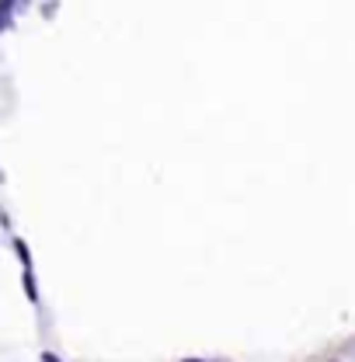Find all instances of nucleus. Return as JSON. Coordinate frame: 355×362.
<instances>
[{"label": "nucleus", "instance_id": "f257e3e1", "mask_svg": "<svg viewBox=\"0 0 355 362\" xmlns=\"http://www.w3.org/2000/svg\"><path fill=\"white\" fill-rule=\"evenodd\" d=\"M42 362H63L59 356H52V352H42Z\"/></svg>", "mask_w": 355, "mask_h": 362}, {"label": "nucleus", "instance_id": "f03ea898", "mask_svg": "<svg viewBox=\"0 0 355 362\" xmlns=\"http://www.w3.org/2000/svg\"><path fill=\"white\" fill-rule=\"evenodd\" d=\"M4 28H7V18H4V14H0V32H4Z\"/></svg>", "mask_w": 355, "mask_h": 362}, {"label": "nucleus", "instance_id": "7ed1b4c3", "mask_svg": "<svg viewBox=\"0 0 355 362\" xmlns=\"http://www.w3.org/2000/svg\"><path fill=\"white\" fill-rule=\"evenodd\" d=\"M181 362H209V359H181Z\"/></svg>", "mask_w": 355, "mask_h": 362}]
</instances>
